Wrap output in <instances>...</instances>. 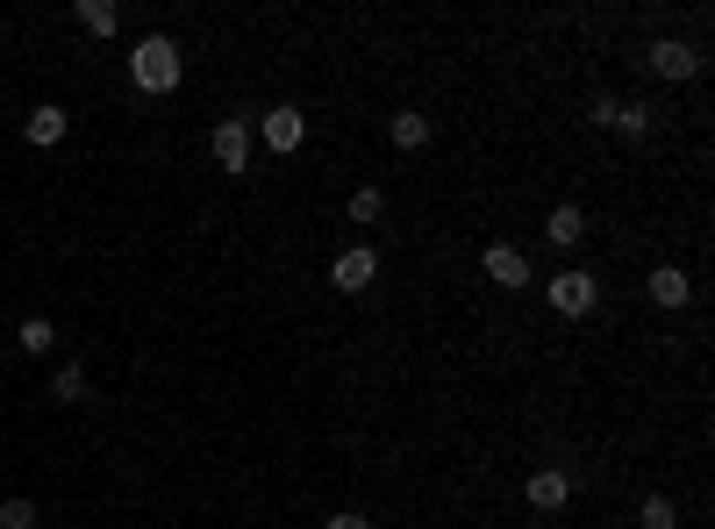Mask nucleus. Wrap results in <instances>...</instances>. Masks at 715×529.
I'll return each instance as SVG.
<instances>
[{
  "mask_svg": "<svg viewBox=\"0 0 715 529\" xmlns=\"http://www.w3.org/2000/svg\"><path fill=\"white\" fill-rule=\"evenodd\" d=\"M179 72H187V65H179V43H172V36H144V43L129 51V80L144 86V94H172Z\"/></svg>",
  "mask_w": 715,
  "mask_h": 529,
  "instance_id": "obj_1",
  "label": "nucleus"
},
{
  "mask_svg": "<svg viewBox=\"0 0 715 529\" xmlns=\"http://www.w3.org/2000/svg\"><path fill=\"white\" fill-rule=\"evenodd\" d=\"M544 294H551V308H558V315H595V300H601V279H595L587 265H566L551 286H544Z\"/></svg>",
  "mask_w": 715,
  "mask_h": 529,
  "instance_id": "obj_2",
  "label": "nucleus"
},
{
  "mask_svg": "<svg viewBox=\"0 0 715 529\" xmlns=\"http://www.w3.org/2000/svg\"><path fill=\"white\" fill-rule=\"evenodd\" d=\"M644 65L659 72V80H702V51L680 43V36H651L644 43Z\"/></svg>",
  "mask_w": 715,
  "mask_h": 529,
  "instance_id": "obj_3",
  "label": "nucleus"
},
{
  "mask_svg": "<svg viewBox=\"0 0 715 529\" xmlns=\"http://www.w3.org/2000/svg\"><path fill=\"white\" fill-rule=\"evenodd\" d=\"M372 279H379V251H372V244L337 251V265H329V286H337V294H365Z\"/></svg>",
  "mask_w": 715,
  "mask_h": 529,
  "instance_id": "obj_4",
  "label": "nucleus"
},
{
  "mask_svg": "<svg viewBox=\"0 0 715 529\" xmlns=\"http://www.w3.org/2000/svg\"><path fill=\"white\" fill-rule=\"evenodd\" d=\"M480 265H486V279H494L501 294H523V286H529V258H523L515 244H486Z\"/></svg>",
  "mask_w": 715,
  "mask_h": 529,
  "instance_id": "obj_5",
  "label": "nucleus"
},
{
  "mask_svg": "<svg viewBox=\"0 0 715 529\" xmlns=\"http://www.w3.org/2000/svg\"><path fill=\"white\" fill-rule=\"evenodd\" d=\"M257 136H265V150H272V158H294V150H301V136H308V115H301V108H272L265 123H257Z\"/></svg>",
  "mask_w": 715,
  "mask_h": 529,
  "instance_id": "obj_6",
  "label": "nucleus"
},
{
  "mask_svg": "<svg viewBox=\"0 0 715 529\" xmlns=\"http://www.w3.org/2000/svg\"><path fill=\"white\" fill-rule=\"evenodd\" d=\"M529 508H537V516H558V508H566L572 501V479L566 473H558V465H537V473H529Z\"/></svg>",
  "mask_w": 715,
  "mask_h": 529,
  "instance_id": "obj_7",
  "label": "nucleus"
},
{
  "mask_svg": "<svg viewBox=\"0 0 715 529\" xmlns=\"http://www.w3.org/2000/svg\"><path fill=\"white\" fill-rule=\"evenodd\" d=\"M651 115H659L651 100H608V129H616L622 144H644V136H651Z\"/></svg>",
  "mask_w": 715,
  "mask_h": 529,
  "instance_id": "obj_8",
  "label": "nucleus"
},
{
  "mask_svg": "<svg viewBox=\"0 0 715 529\" xmlns=\"http://www.w3.org/2000/svg\"><path fill=\"white\" fill-rule=\"evenodd\" d=\"M215 165L222 172H243V165H251V123H215Z\"/></svg>",
  "mask_w": 715,
  "mask_h": 529,
  "instance_id": "obj_9",
  "label": "nucleus"
},
{
  "mask_svg": "<svg viewBox=\"0 0 715 529\" xmlns=\"http://www.w3.org/2000/svg\"><path fill=\"white\" fill-rule=\"evenodd\" d=\"M644 294L659 300V308H687V300H694V279H687L680 265H659V272L644 279Z\"/></svg>",
  "mask_w": 715,
  "mask_h": 529,
  "instance_id": "obj_10",
  "label": "nucleus"
},
{
  "mask_svg": "<svg viewBox=\"0 0 715 529\" xmlns=\"http://www.w3.org/2000/svg\"><path fill=\"white\" fill-rule=\"evenodd\" d=\"M65 129H72V115H65V108H51V100H43V108H29V123H22V136H29L36 150L65 144Z\"/></svg>",
  "mask_w": 715,
  "mask_h": 529,
  "instance_id": "obj_11",
  "label": "nucleus"
},
{
  "mask_svg": "<svg viewBox=\"0 0 715 529\" xmlns=\"http://www.w3.org/2000/svg\"><path fill=\"white\" fill-rule=\"evenodd\" d=\"M544 236H551L558 251H572V244H580V236H587V215H580V208H572V201H558L551 215H544Z\"/></svg>",
  "mask_w": 715,
  "mask_h": 529,
  "instance_id": "obj_12",
  "label": "nucleus"
},
{
  "mask_svg": "<svg viewBox=\"0 0 715 529\" xmlns=\"http://www.w3.org/2000/svg\"><path fill=\"white\" fill-rule=\"evenodd\" d=\"M387 136H393V150H422V144H430V115H422V108H401L387 123Z\"/></svg>",
  "mask_w": 715,
  "mask_h": 529,
  "instance_id": "obj_13",
  "label": "nucleus"
},
{
  "mask_svg": "<svg viewBox=\"0 0 715 529\" xmlns=\"http://www.w3.org/2000/svg\"><path fill=\"white\" fill-rule=\"evenodd\" d=\"M72 14H80V29H86V36H115V22H122V8H115V0H80Z\"/></svg>",
  "mask_w": 715,
  "mask_h": 529,
  "instance_id": "obj_14",
  "label": "nucleus"
},
{
  "mask_svg": "<svg viewBox=\"0 0 715 529\" xmlns=\"http://www.w3.org/2000/svg\"><path fill=\"white\" fill-rule=\"evenodd\" d=\"M51 401L57 408H80L86 401V366H57L51 372Z\"/></svg>",
  "mask_w": 715,
  "mask_h": 529,
  "instance_id": "obj_15",
  "label": "nucleus"
},
{
  "mask_svg": "<svg viewBox=\"0 0 715 529\" xmlns=\"http://www.w3.org/2000/svg\"><path fill=\"white\" fill-rule=\"evenodd\" d=\"M351 222H358V230L387 222V187H358V193H351Z\"/></svg>",
  "mask_w": 715,
  "mask_h": 529,
  "instance_id": "obj_16",
  "label": "nucleus"
},
{
  "mask_svg": "<svg viewBox=\"0 0 715 529\" xmlns=\"http://www.w3.org/2000/svg\"><path fill=\"white\" fill-rule=\"evenodd\" d=\"M637 522H644V529H680V508H673V494H644Z\"/></svg>",
  "mask_w": 715,
  "mask_h": 529,
  "instance_id": "obj_17",
  "label": "nucleus"
},
{
  "mask_svg": "<svg viewBox=\"0 0 715 529\" xmlns=\"http://www.w3.org/2000/svg\"><path fill=\"white\" fill-rule=\"evenodd\" d=\"M14 343H22V351H29V358H43V351H51V343H57V329H51V322H43V315H29V322H22V329H14Z\"/></svg>",
  "mask_w": 715,
  "mask_h": 529,
  "instance_id": "obj_18",
  "label": "nucleus"
},
{
  "mask_svg": "<svg viewBox=\"0 0 715 529\" xmlns=\"http://www.w3.org/2000/svg\"><path fill=\"white\" fill-rule=\"evenodd\" d=\"M36 516L43 508L29 501V494H8V501H0V529H36Z\"/></svg>",
  "mask_w": 715,
  "mask_h": 529,
  "instance_id": "obj_19",
  "label": "nucleus"
},
{
  "mask_svg": "<svg viewBox=\"0 0 715 529\" xmlns=\"http://www.w3.org/2000/svg\"><path fill=\"white\" fill-rule=\"evenodd\" d=\"M329 529H372L365 516H329Z\"/></svg>",
  "mask_w": 715,
  "mask_h": 529,
  "instance_id": "obj_20",
  "label": "nucleus"
}]
</instances>
